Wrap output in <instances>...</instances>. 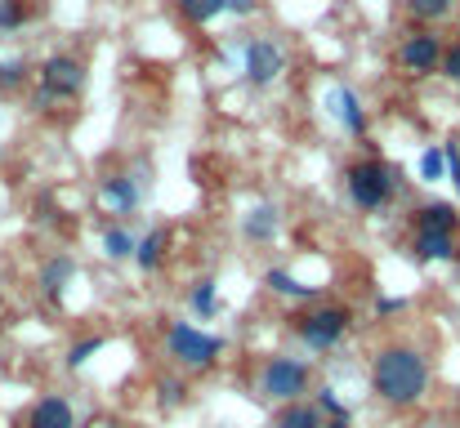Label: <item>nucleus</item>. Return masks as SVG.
<instances>
[{"label": "nucleus", "mask_w": 460, "mask_h": 428, "mask_svg": "<svg viewBox=\"0 0 460 428\" xmlns=\"http://www.w3.org/2000/svg\"><path fill=\"white\" fill-rule=\"evenodd\" d=\"M260 389H264L269 397H278V402H296L308 389V366L296 362V357H273V362L264 366V375H260Z\"/></svg>", "instance_id": "6"}, {"label": "nucleus", "mask_w": 460, "mask_h": 428, "mask_svg": "<svg viewBox=\"0 0 460 428\" xmlns=\"http://www.w3.org/2000/svg\"><path fill=\"white\" fill-rule=\"evenodd\" d=\"M99 348H103V339H99V335H94V339H81V344L67 353V366H72V371H81V366H85V362H90Z\"/></svg>", "instance_id": "24"}, {"label": "nucleus", "mask_w": 460, "mask_h": 428, "mask_svg": "<svg viewBox=\"0 0 460 428\" xmlns=\"http://www.w3.org/2000/svg\"><path fill=\"white\" fill-rule=\"evenodd\" d=\"M438 67H443V76H447V81H460V40L452 45V49H443Z\"/></svg>", "instance_id": "30"}, {"label": "nucleus", "mask_w": 460, "mask_h": 428, "mask_svg": "<svg viewBox=\"0 0 460 428\" xmlns=\"http://www.w3.org/2000/svg\"><path fill=\"white\" fill-rule=\"evenodd\" d=\"M438 58H443V45L434 40V36H407L402 40V49H398V63H402V72H416V76H425V72H434L438 67Z\"/></svg>", "instance_id": "8"}, {"label": "nucleus", "mask_w": 460, "mask_h": 428, "mask_svg": "<svg viewBox=\"0 0 460 428\" xmlns=\"http://www.w3.org/2000/svg\"><path fill=\"white\" fill-rule=\"evenodd\" d=\"M156 397H161L165 411H174V406H183V384H179V380H165V384L156 389Z\"/></svg>", "instance_id": "27"}, {"label": "nucleus", "mask_w": 460, "mask_h": 428, "mask_svg": "<svg viewBox=\"0 0 460 428\" xmlns=\"http://www.w3.org/2000/svg\"><path fill=\"white\" fill-rule=\"evenodd\" d=\"M31 18V9L22 4V0H0V31H13V27H22Z\"/></svg>", "instance_id": "22"}, {"label": "nucleus", "mask_w": 460, "mask_h": 428, "mask_svg": "<svg viewBox=\"0 0 460 428\" xmlns=\"http://www.w3.org/2000/svg\"><path fill=\"white\" fill-rule=\"evenodd\" d=\"M179 9H183V18L188 22H210V18H219L224 13V0H179Z\"/></svg>", "instance_id": "19"}, {"label": "nucleus", "mask_w": 460, "mask_h": 428, "mask_svg": "<svg viewBox=\"0 0 460 428\" xmlns=\"http://www.w3.org/2000/svg\"><path fill=\"white\" fill-rule=\"evenodd\" d=\"M27 428H76V411L63 397H40L27 415Z\"/></svg>", "instance_id": "10"}, {"label": "nucleus", "mask_w": 460, "mask_h": 428, "mask_svg": "<svg viewBox=\"0 0 460 428\" xmlns=\"http://www.w3.org/2000/svg\"><path fill=\"white\" fill-rule=\"evenodd\" d=\"M313 411H317V415L326 411L331 420H340V415H349V411H344V402L335 397V389H322V393H317V406H313Z\"/></svg>", "instance_id": "26"}, {"label": "nucleus", "mask_w": 460, "mask_h": 428, "mask_svg": "<svg viewBox=\"0 0 460 428\" xmlns=\"http://www.w3.org/2000/svg\"><path fill=\"white\" fill-rule=\"evenodd\" d=\"M420 174H425V183H438V179H443V152H438V147H429V152L420 156Z\"/></svg>", "instance_id": "25"}, {"label": "nucleus", "mask_w": 460, "mask_h": 428, "mask_svg": "<svg viewBox=\"0 0 460 428\" xmlns=\"http://www.w3.org/2000/svg\"><path fill=\"white\" fill-rule=\"evenodd\" d=\"M224 9H228V13H237V18H251V13L260 9V0H224Z\"/></svg>", "instance_id": "31"}, {"label": "nucleus", "mask_w": 460, "mask_h": 428, "mask_svg": "<svg viewBox=\"0 0 460 428\" xmlns=\"http://www.w3.org/2000/svg\"><path fill=\"white\" fill-rule=\"evenodd\" d=\"M165 348H170V357H174L179 366L201 371V366H210V362L224 353V339H219V335H201V330L188 326V321H174V326L165 330Z\"/></svg>", "instance_id": "3"}, {"label": "nucleus", "mask_w": 460, "mask_h": 428, "mask_svg": "<svg viewBox=\"0 0 460 428\" xmlns=\"http://www.w3.org/2000/svg\"><path fill=\"white\" fill-rule=\"evenodd\" d=\"M443 152V170H447V179L460 188V143H447V147H438Z\"/></svg>", "instance_id": "29"}, {"label": "nucleus", "mask_w": 460, "mask_h": 428, "mask_svg": "<svg viewBox=\"0 0 460 428\" xmlns=\"http://www.w3.org/2000/svg\"><path fill=\"white\" fill-rule=\"evenodd\" d=\"M322 428H353V424H349V415H340V420H331V424H322Z\"/></svg>", "instance_id": "33"}, {"label": "nucleus", "mask_w": 460, "mask_h": 428, "mask_svg": "<svg viewBox=\"0 0 460 428\" xmlns=\"http://www.w3.org/2000/svg\"><path fill=\"white\" fill-rule=\"evenodd\" d=\"M242 232H246L251 241H273V237H278V210H273V205H255V210L242 219Z\"/></svg>", "instance_id": "14"}, {"label": "nucleus", "mask_w": 460, "mask_h": 428, "mask_svg": "<svg viewBox=\"0 0 460 428\" xmlns=\"http://www.w3.org/2000/svg\"><path fill=\"white\" fill-rule=\"evenodd\" d=\"M416 259H452V237L416 232Z\"/></svg>", "instance_id": "17"}, {"label": "nucleus", "mask_w": 460, "mask_h": 428, "mask_svg": "<svg viewBox=\"0 0 460 428\" xmlns=\"http://www.w3.org/2000/svg\"><path fill=\"white\" fill-rule=\"evenodd\" d=\"M103 197H108L121 214H130V210L139 205V183H135L130 174H112V179H103Z\"/></svg>", "instance_id": "13"}, {"label": "nucleus", "mask_w": 460, "mask_h": 428, "mask_svg": "<svg viewBox=\"0 0 460 428\" xmlns=\"http://www.w3.org/2000/svg\"><path fill=\"white\" fill-rule=\"evenodd\" d=\"M81 90H85V67H81L72 54H54V58H45V67H40V103L76 99Z\"/></svg>", "instance_id": "4"}, {"label": "nucleus", "mask_w": 460, "mask_h": 428, "mask_svg": "<svg viewBox=\"0 0 460 428\" xmlns=\"http://www.w3.org/2000/svg\"><path fill=\"white\" fill-rule=\"evenodd\" d=\"M456 210L452 205H425L416 210V232H438V237H452L456 232Z\"/></svg>", "instance_id": "12"}, {"label": "nucleus", "mask_w": 460, "mask_h": 428, "mask_svg": "<svg viewBox=\"0 0 460 428\" xmlns=\"http://www.w3.org/2000/svg\"><path fill=\"white\" fill-rule=\"evenodd\" d=\"M165 250H170V228H153L144 241H135V264L144 273H156L161 259H165Z\"/></svg>", "instance_id": "11"}, {"label": "nucleus", "mask_w": 460, "mask_h": 428, "mask_svg": "<svg viewBox=\"0 0 460 428\" xmlns=\"http://www.w3.org/2000/svg\"><path fill=\"white\" fill-rule=\"evenodd\" d=\"M103 246H108L112 259H130V255H135V237H130L126 228H108V232H103Z\"/></svg>", "instance_id": "20"}, {"label": "nucleus", "mask_w": 460, "mask_h": 428, "mask_svg": "<svg viewBox=\"0 0 460 428\" xmlns=\"http://www.w3.org/2000/svg\"><path fill=\"white\" fill-rule=\"evenodd\" d=\"M188 303H192V312H201V317H210V312H215V282H210V277H201V282L192 285V294H188Z\"/></svg>", "instance_id": "21"}, {"label": "nucleus", "mask_w": 460, "mask_h": 428, "mask_svg": "<svg viewBox=\"0 0 460 428\" xmlns=\"http://www.w3.org/2000/svg\"><path fill=\"white\" fill-rule=\"evenodd\" d=\"M452 4H456V0H407V9H411L416 18H447Z\"/></svg>", "instance_id": "23"}, {"label": "nucleus", "mask_w": 460, "mask_h": 428, "mask_svg": "<svg viewBox=\"0 0 460 428\" xmlns=\"http://www.w3.org/2000/svg\"><path fill=\"white\" fill-rule=\"evenodd\" d=\"M349 197L362 205V210H380L389 197H394V165H385V161H358V165H349Z\"/></svg>", "instance_id": "2"}, {"label": "nucleus", "mask_w": 460, "mask_h": 428, "mask_svg": "<svg viewBox=\"0 0 460 428\" xmlns=\"http://www.w3.org/2000/svg\"><path fill=\"white\" fill-rule=\"evenodd\" d=\"M282 67H287V58L273 40H251L246 45V81L251 85H273L282 76Z\"/></svg>", "instance_id": "7"}, {"label": "nucleus", "mask_w": 460, "mask_h": 428, "mask_svg": "<svg viewBox=\"0 0 460 428\" xmlns=\"http://www.w3.org/2000/svg\"><path fill=\"white\" fill-rule=\"evenodd\" d=\"M371 384H376V393H380L385 402L411 406V402H420L425 389H429V366H425V357H420L416 348H385V353H376V362H371Z\"/></svg>", "instance_id": "1"}, {"label": "nucleus", "mask_w": 460, "mask_h": 428, "mask_svg": "<svg viewBox=\"0 0 460 428\" xmlns=\"http://www.w3.org/2000/svg\"><path fill=\"white\" fill-rule=\"evenodd\" d=\"M90 428H117V424H108V420H99V424H90Z\"/></svg>", "instance_id": "34"}, {"label": "nucleus", "mask_w": 460, "mask_h": 428, "mask_svg": "<svg viewBox=\"0 0 460 428\" xmlns=\"http://www.w3.org/2000/svg\"><path fill=\"white\" fill-rule=\"evenodd\" d=\"M349 321H353L349 308H317V312H305V317L296 321V335L305 339L308 348H331V344L344 339Z\"/></svg>", "instance_id": "5"}, {"label": "nucleus", "mask_w": 460, "mask_h": 428, "mask_svg": "<svg viewBox=\"0 0 460 428\" xmlns=\"http://www.w3.org/2000/svg\"><path fill=\"white\" fill-rule=\"evenodd\" d=\"M402 299H376V312H398Z\"/></svg>", "instance_id": "32"}, {"label": "nucleus", "mask_w": 460, "mask_h": 428, "mask_svg": "<svg viewBox=\"0 0 460 428\" xmlns=\"http://www.w3.org/2000/svg\"><path fill=\"white\" fill-rule=\"evenodd\" d=\"M264 285H269V290H278V294H291V299H313V294H317L313 285H300L291 273H282V268L264 273Z\"/></svg>", "instance_id": "18"}, {"label": "nucleus", "mask_w": 460, "mask_h": 428, "mask_svg": "<svg viewBox=\"0 0 460 428\" xmlns=\"http://www.w3.org/2000/svg\"><path fill=\"white\" fill-rule=\"evenodd\" d=\"M22 76H27V67H22L18 58L0 63V90H13V85H22Z\"/></svg>", "instance_id": "28"}, {"label": "nucleus", "mask_w": 460, "mask_h": 428, "mask_svg": "<svg viewBox=\"0 0 460 428\" xmlns=\"http://www.w3.org/2000/svg\"><path fill=\"white\" fill-rule=\"evenodd\" d=\"M72 273H76V264H72L67 255H58V259H49V264L40 268V290H45L49 299H58V294L67 290V282H72Z\"/></svg>", "instance_id": "15"}, {"label": "nucleus", "mask_w": 460, "mask_h": 428, "mask_svg": "<svg viewBox=\"0 0 460 428\" xmlns=\"http://www.w3.org/2000/svg\"><path fill=\"white\" fill-rule=\"evenodd\" d=\"M326 108H331V117H335L349 135H362V130H367V117H362V108H358V94H353V90L335 85V90L326 94Z\"/></svg>", "instance_id": "9"}, {"label": "nucleus", "mask_w": 460, "mask_h": 428, "mask_svg": "<svg viewBox=\"0 0 460 428\" xmlns=\"http://www.w3.org/2000/svg\"><path fill=\"white\" fill-rule=\"evenodd\" d=\"M273 428H322V415H317L308 402H287V406L278 411Z\"/></svg>", "instance_id": "16"}]
</instances>
